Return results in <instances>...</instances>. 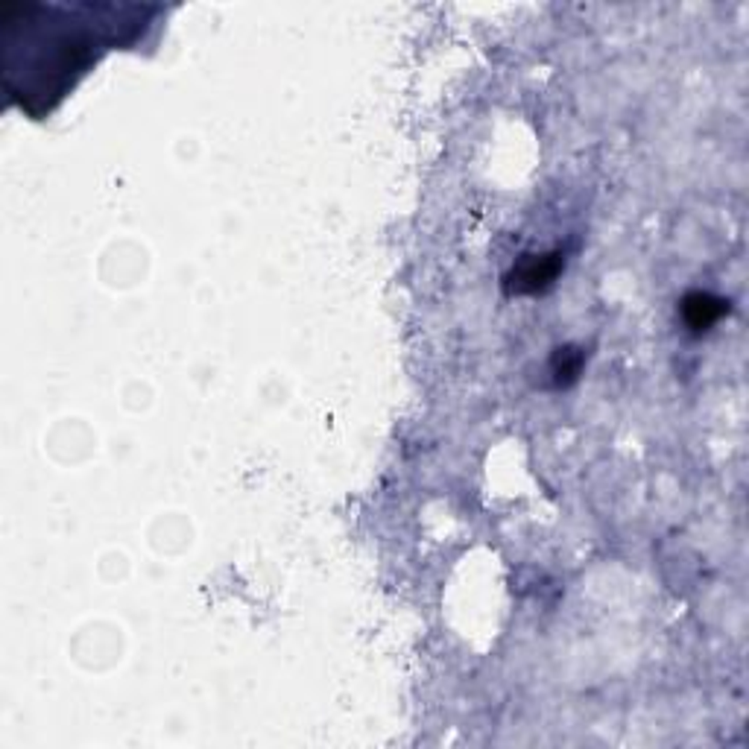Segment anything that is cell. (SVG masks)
Here are the masks:
<instances>
[{"mask_svg":"<svg viewBox=\"0 0 749 749\" xmlns=\"http://www.w3.org/2000/svg\"><path fill=\"white\" fill-rule=\"evenodd\" d=\"M556 269H559V261H556V255L554 258H533V261H527L522 269L515 272V290H539V287H544L547 281H551L556 276Z\"/></svg>","mask_w":749,"mask_h":749,"instance_id":"6da1fadb","label":"cell"},{"mask_svg":"<svg viewBox=\"0 0 749 749\" xmlns=\"http://www.w3.org/2000/svg\"><path fill=\"white\" fill-rule=\"evenodd\" d=\"M723 301L720 299H712V296H702V293H694V296H688L685 299V316H688V322L691 328H709L720 313H723Z\"/></svg>","mask_w":749,"mask_h":749,"instance_id":"7a4b0ae2","label":"cell"}]
</instances>
